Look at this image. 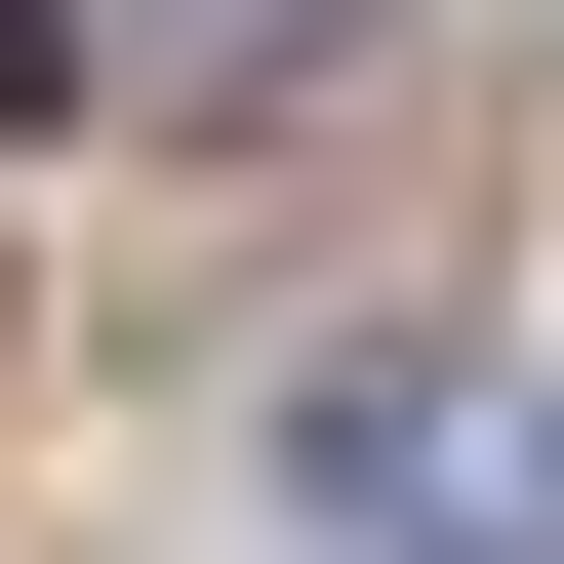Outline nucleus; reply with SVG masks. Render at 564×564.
Instances as JSON below:
<instances>
[{
	"label": "nucleus",
	"mask_w": 564,
	"mask_h": 564,
	"mask_svg": "<svg viewBox=\"0 0 564 564\" xmlns=\"http://www.w3.org/2000/svg\"><path fill=\"white\" fill-rule=\"evenodd\" d=\"M0 41H41V0H0Z\"/></svg>",
	"instance_id": "obj_3"
},
{
	"label": "nucleus",
	"mask_w": 564,
	"mask_h": 564,
	"mask_svg": "<svg viewBox=\"0 0 564 564\" xmlns=\"http://www.w3.org/2000/svg\"><path fill=\"white\" fill-rule=\"evenodd\" d=\"M282 484H323L364 564H484V524H524V403H484V364H323V403H282Z\"/></svg>",
	"instance_id": "obj_1"
},
{
	"label": "nucleus",
	"mask_w": 564,
	"mask_h": 564,
	"mask_svg": "<svg viewBox=\"0 0 564 564\" xmlns=\"http://www.w3.org/2000/svg\"><path fill=\"white\" fill-rule=\"evenodd\" d=\"M121 41H162V82H242V41H323V0H121Z\"/></svg>",
	"instance_id": "obj_2"
}]
</instances>
